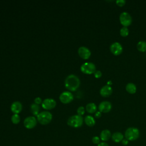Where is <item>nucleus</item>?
<instances>
[{
  "label": "nucleus",
  "mask_w": 146,
  "mask_h": 146,
  "mask_svg": "<svg viewBox=\"0 0 146 146\" xmlns=\"http://www.w3.org/2000/svg\"><path fill=\"white\" fill-rule=\"evenodd\" d=\"M140 135L139 130L136 127L128 128L124 133L126 139L128 141H135L137 140Z\"/></svg>",
  "instance_id": "20e7f679"
},
{
  "label": "nucleus",
  "mask_w": 146,
  "mask_h": 146,
  "mask_svg": "<svg viewBox=\"0 0 146 146\" xmlns=\"http://www.w3.org/2000/svg\"><path fill=\"white\" fill-rule=\"evenodd\" d=\"M52 119V114L47 111L40 112L36 116L37 121L42 125H47L49 124Z\"/></svg>",
  "instance_id": "f03ea898"
},
{
  "label": "nucleus",
  "mask_w": 146,
  "mask_h": 146,
  "mask_svg": "<svg viewBox=\"0 0 146 146\" xmlns=\"http://www.w3.org/2000/svg\"><path fill=\"white\" fill-rule=\"evenodd\" d=\"M100 139L98 136H94L92 138V141L95 144H98V145L100 143Z\"/></svg>",
  "instance_id": "393cba45"
},
{
  "label": "nucleus",
  "mask_w": 146,
  "mask_h": 146,
  "mask_svg": "<svg viewBox=\"0 0 146 146\" xmlns=\"http://www.w3.org/2000/svg\"><path fill=\"white\" fill-rule=\"evenodd\" d=\"M78 55L79 56L83 59L86 60L90 58L91 52L90 50L86 47L84 46H81L79 48L78 51Z\"/></svg>",
  "instance_id": "9b49d317"
},
{
  "label": "nucleus",
  "mask_w": 146,
  "mask_h": 146,
  "mask_svg": "<svg viewBox=\"0 0 146 146\" xmlns=\"http://www.w3.org/2000/svg\"><path fill=\"white\" fill-rule=\"evenodd\" d=\"M129 34V29L127 27H123L120 30V35L123 37H126Z\"/></svg>",
  "instance_id": "5701e85b"
},
{
  "label": "nucleus",
  "mask_w": 146,
  "mask_h": 146,
  "mask_svg": "<svg viewBox=\"0 0 146 146\" xmlns=\"http://www.w3.org/2000/svg\"><path fill=\"white\" fill-rule=\"evenodd\" d=\"M137 50L140 52H144L146 51V42L144 40L139 41L136 45Z\"/></svg>",
  "instance_id": "aec40b11"
},
{
  "label": "nucleus",
  "mask_w": 146,
  "mask_h": 146,
  "mask_svg": "<svg viewBox=\"0 0 146 146\" xmlns=\"http://www.w3.org/2000/svg\"><path fill=\"white\" fill-rule=\"evenodd\" d=\"M111 136V133L108 129H104L100 133V139L103 141H108Z\"/></svg>",
  "instance_id": "2eb2a0df"
},
{
  "label": "nucleus",
  "mask_w": 146,
  "mask_h": 146,
  "mask_svg": "<svg viewBox=\"0 0 146 146\" xmlns=\"http://www.w3.org/2000/svg\"><path fill=\"white\" fill-rule=\"evenodd\" d=\"M125 90L128 93H129L130 94H133L136 93L137 88H136V85L134 83H128L125 86Z\"/></svg>",
  "instance_id": "f3484780"
},
{
  "label": "nucleus",
  "mask_w": 146,
  "mask_h": 146,
  "mask_svg": "<svg viewBox=\"0 0 146 146\" xmlns=\"http://www.w3.org/2000/svg\"><path fill=\"white\" fill-rule=\"evenodd\" d=\"M73 99L74 96L70 91H64L59 96V100L63 104L70 103Z\"/></svg>",
  "instance_id": "6e6552de"
},
{
  "label": "nucleus",
  "mask_w": 146,
  "mask_h": 146,
  "mask_svg": "<svg viewBox=\"0 0 146 146\" xmlns=\"http://www.w3.org/2000/svg\"><path fill=\"white\" fill-rule=\"evenodd\" d=\"M56 105V101L51 98L45 99L42 103V107L43 109L46 110H50L55 107Z\"/></svg>",
  "instance_id": "9d476101"
},
{
  "label": "nucleus",
  "mask_w": 146,
  "mask_h": 146,
  "mask_svg": "<svg viewBox=\"0 0 146 146\" xmlns=\"http://www.w3.org/2000/svg\"><path fill=\"white\" fill-rule=\"evenodd\" d=\"M84 123L88 127H93L95 124V120L94 117L91 115H87L84 119Z\"/></svg>",
  "instance_id": "a211bd4d"
},
{
  "label": "nucleus",
  "mask_w": 146,
  "mask_h": 146,
  "mask_svg": "<svg viewBox=\"0 0 146 146\" xmlns=\"http://www.w3.org/2000/svg\"><path fill=\"white\" fill-rule=\"evenodd\" d=\"M11 122L14 124H17L20 122L21 118L18 114H13L11 117Z\"/></svg>",
  "instance_id": "4be33fe9"
},
{
  "label": "nucleus",
  "mask_w": 146,
  "mask_h": 146,
  "mask_svg": "<svg viewBox=\"0 0 146 146\" xmlns=\"http://www.w3.org/2000/svg\"><path fill=\"white\" fill-rule=\"evenodd\" d=\"M80 81L79 78L73 74L70 75L65 79V87L70 91H75L80 86Z\"/></svg>",
  "instance_id": "f257e3e1"
},
{
  "label": "nucleus",
  "mask_w": 146,
  "mask_h": 146,
  "mask_svg": "<svg viewBox=\"0 0 146 146\" xmlns=\"http://www.w3.org/2000/svg\"><path fill=\"white\" fill-rule=\"evenodd\" d=\"M98 109L101 112L108 113L112 109V104L108 101H103L99 104Z\"/></svg>",
  "instance_id": "f8f14e48"
},
{
  "label": "nucleus",
  "mask_w": 146,
  "mask_h": 146,
  "mask_svg": "<svg viewBox=\"0 0 146 146\" xmlns=\"http://www.w3.org/2000/svg\"><path fill=\"white\" fill-rule=\"evenodd\" d=\"M119 21L123 27H127L128 26L131 25L132 19L131 15L128 13L126 11H123L120 14Z\"/></svg>",
  "instance_id": "423d86ee"
},
{
  "label": "nucleus",
  "mask_w": 146,
  "mask_h": 146,
  "mask_svg": "<svg viewBox=\"0 0 146 146\" xmlns=\"http://www.w3.org/2000/svg\"><path fill=\"white\" fill-rule=\"evenodd\" d=\"M83 118L79 115H75L70 117L67 121L68 125L73 128L80 127L83 123Z\"/></svg>",
  "instance_id": "7ed1b4c3"
},
{
  "label": "nucleus",
  "mask_w": 146,
  "mask_h": 146,
  "mask_svg": "<svg viewBox=\"0 0 146 146\" xmlns=\"http://www.w3.org/2000/svg\"><path fill=\"white\" fill-rule=\"evenodd\" d=\"M94 76H95V78L99 79V78L102 77V72L100 70H96L95 71V72L94 73Z\"/></svg>",
  "instance_id": "bb28decb"
},
{
  "label": "nucleus",
  "mask_w": 146,
  "mask_h": 146,
  "mask_svg": "<svg viewBox=\"0 0 146 146\" xmlns=\"http://www.w3.org/2000/svg\"><path fill=\"white\" fill-rule=\"evenodd\" d=\"M98 146H109L108 144L105 142H102V143H100Z\"/></svg>",
  "instance_id": "7c9ffc66"
},
{
  "label": "nucleus",
  "mask_w": 146,
  "mask_h": 146,
  "mask_svg": "<svg viewBox=\"0 0 146 146\" xmlns=\"http://www.w3.org/2000/svg\"><path fill=\"white\" fill-rule=\"evenodd\" d=\"M30 111H31V112L33 113V115L37 116V115L39 113V111H40L39 106L35 103L32 104L30 106Z\"/></svg>",
  "instance_id": "412c9836"
},
{
  "label": "nucleus",
  "mask_w": 146,
  "mask_h": 146,
  "mask_svg": "<svg viewBox=\"0 0 146 146\" xmlns=\"http://www.w3.org/2000/svg\"><path fill=\"white\" fill-rule=\"evenodd\" d=\"M110 50L112 54L115 56H117L122 53L123 48L120 43L115 42L111 44V46H110Z\"/></svg>",
  "instance_id": "0eeeda50"
},
{
  "label": "nucleus",
  "mask_w": 146,
  "mask_h": 146,
  "mask_svg": "<svg viewBox=\"0 0 146 146\" xmlns=\"http://www.w3.org/2000/svg\"><path fill=\"white\" fill-rule=\"evenodd\" d=\"M80 70L83 74L91 75L94 74L96 71V66L93 63L85 62L81 65Z\"/></svg>",
  "instance_id": "39448f33"
},
{
  "label": "nucleus",
  "mask_w": 146,
  "mask_h": 146,
  "mask_svg": "<svg viewBox=\"0 0 146 146\" xmlns=\"http://www.w3.org/2000/svg\"><path fill=\"white\" fill-rule=\"evenodd\" d=\"M112 140L115 143H119L124 139L123 135L120 132H116L111 135Z\"/></svg>",
  "instance_id": "dca6fc26"
},
{
  "label": "nucleus",
  "mask_w": 146,
  "mask_h": 146,
  "mask_svg": "<svg viewBox=\"0 0 146 146\" xmlns=\"http://www.w3.org/2000/svg\"><path fill=\"white\" fill-rule=\"evenodd\" d=\"M85 108L83 106H80L77 109V113L80 116H83L85 113Z\"/></svg>",
  "instance_id": "b1692460"
},
{
  "label": "nucleus",
  "mask_w": 146,
  "mask_h": 146,
  "mask_svg": "<svg viewBox=\"0 0 146 146\" xmlns=\"http://www.w3.org/2000/svg\"><path fill=\"white\" fill-rule=\"evenodd\" d=\"M37 119L34 116H28L23 121V125L27 129L34 128L37 124Z\"/></svg>",
  "instance_id": "1a4fd4ad"
},
{
  "label": "nucleus",
  "mask_w": 146,
  "mask_h": 146,
  "mask_svg": "<svg viewBox=\"0 0 146 146\" xmlns=\"http://www.w3.org/2000/svg\"><path fill=\"white\" fill-rule=\"evenodd\" d=\"M86 110L89 113H94L96 112L97 107L94 103H90L86 106Z\"/></svg>",
  "instance_id": "6ab92c4d"
},
{
  "label": "nucleus",
  "mask_w": 146,
  "mask_h": 146,
  "mask_svg": "<svg viewBox=\"0 0 146 146\" xmlns=\"http://www.w3.org/2000/svg\"><path fill=\"white\" fill-rule=\"evenodd\" d=\"M101 116H102V112H100L99 111H96V112L95 113V115H94L95 117H96V118H97V119L100 117Z\"/></svg>",
  "instance_id": "c85d7f7f"
},
{
  "label": "nucleus",
  "mask_w": 146,
  "mask_h": 146,
  "mask_svg": "<svg viewBox=\"0 0 146 146\" xmlns=\"http://www.w3.org/2000/svg\"><path fill=\"white\" fill-rule=\"evenodd\" d=\"M126 1L125 0H117L116 1V3L117 6L120 7H123L125 5Z\"/></svg>",
  "instance_id": "a878e982"
},
{
  "label": "nucleus",
  "mask_w": 146,
  "mask_h": 146,
  "mask_svg": "<svg viewBox=\"0 0 146 146\" xmlns=\"http://www.w3.org/2000/svg\"><path fill=\"white\" fill-rule=\"evenodd\" d=\"M113 90L112 87L110 86L106 85L103 86L100 90V94L103 97H108L112 93Z\"/></svg>",
  "instance_id": "ddd939ff"
},
{
  "label": "nucleus",
  "mask_w": 146,
  "mask_h": 146,
  "mask_svg": "<svg viewBox=\"0 0 146 146\" xmlns=\"http://www.w3.org/2000/svg\"><path fill=\"white\" fill-rule=\"evenodd\" d=\"M111 84H112V82H111V80H110V81H108V82H107V85L111 86H110Z\"/></svg>",
  "instance_id": "2f4dec72"
},
{
  "label": "nucleus",
  "mask_w": 146,
  "mask_h": 146,
  "mask_svg": "<svg viewBox=\"0 0 146 146\" xmlns=\"http://www.w3.org/2000/svg\"><path fill=\"white\" fill-rule=\"evenodd\" d=\"M34 103L39 105L40 104H42V100L39 97H37L35 99H34Z\"/></svg>",
  "instance_id": "cd10ccee"
},
{
  "label": "nucleus",
  "mask_w": 146,
  "mask_h": 146,
  "mask_svg": "<svg viewBox=\"0 0 146 146\" xmlns=\"http://www.w3.org/2000/svg\"><path fill=\"white\" fill-rule=\"evenodd\" d=\"M128 142H129V141H128L127 139H124L121 141L122 144L124 145H127V144H128Z\"/></svg>",
  "instance_id": "c756f323"
},
{
  "label": "nucleus",
  "mask_w": 146,
  "mask_h": 146,
  "mask_svg": "<svg viewBox=\"0 0 146 146\" xmlns=\"http://www.w3.org/2000/svg\"><path fill=\"white\" fill-rule=\"evenodd\" d=\"M10 109L14 114H18L22 110V105L21 103L18 101L14 102L11 104Z\"/></svg>",
  "instance_id": "4468645a"
}]
</instances>
